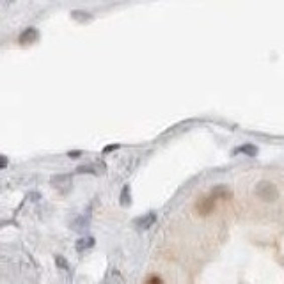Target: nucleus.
<instances>
[{
	"instance_id": "7ed1b4c3",
	"label": "nucleus",
	"mask_w": 284,
	"mask_h": 284,
	"mask_svg": "<svg viewBox=\"0 0 284 284\" xmlns=\"http://www.w3.org/2000/svg\"><path fill=\"white\" fill-rule=\"evenodd\" d=\"M50 183L57 192L66 194V192H69V188H71L73 181H71V174H55V176H52Z\"/></svg>"
},
{
	"instance_id": "9b49d317",
	"label": "nucleus",
	"mask_w": 284,
	"mask_h": 284,
	"mask_svg": "<svg viewBox=\"0 0 284 284\" xmlns=\"http://www.w3.org/2000/svg\"><path fill=\"white\" fill-rule=\"evenodd\" d=\"M55 263H57V266H61V268L68 270V263H66V259H64V257L57 256V257H55Z\"/></svg>"
},
{
	"instance_id": "20e7f679",
	"label": "nucleus",
	"mask_w": 284,
	"mask_h": 284,
	"mask_svg": "<svg viewBox=\"0 0 284 284\" xmlns=\"http://www.w3.org/2000/svg\"><path fill=\"white\" fill-rule=\"evenodd\" d=\"M155 220H157V215H155L153 211H150V213H146V215L135 219V226H137L138 229H148V227L153 226Z\"/></svg>"
},
{
	"instance_id": "39448f33",
	"label": "nucleus",
	"mask_w": 284,
	"mask_h": 284,
	"mask_svg": "<svg viewBox=\"0 0 284 284\" xmlns=\"http://www.w3.org/2000/svg\"><path fill=\"white\" fill-rule=\"evenodd\" d=\"M36 39H38V31L32 29V27H29L20 34L18 41H20V45H32Z\"/></svg>"
},
{
	"instance_id": "9d476101",
	"label": "nucleus",
	"mask_w": 284,
	"mask_h": 284,
	"mask_svg": "<svg viewBox=\"0 0 284 284\" xmlns=\"http://www.w3.org/2000/svg\"><path fill=\"white\" fill-rule=\"evenodd\" d=\"M142 284H165L164 282V279H162L160 275H150V277H146L144 279V282Z\"/></svg>"
},
{
	"instance_id": "f257e3e1",
	"label": "nucleus",
	"mask_w": 284,
	"mask_h": 284,
	"mask_svg": "<svg viewBox=\"0 0 284 284\" xmlns=\"http://www.w3.org/2000/svg\"><path fill=\"white\" fill-rule=\"evenodd\" d=\"M256 194L257 197L261 201H265V203H273V201H277V197H279V188H277L275 183H272V181L263 180L256 185Z\"/></svg>"
},
{
	"instance_id": "6e6552de",
	"label": "nucleus",
	"mask_w": 284,
	"mask_h": 284,
	"mask_svg": "<svg viewBox=\"0 0 284 284\" xmlns=\"http://www.w3.org/2000/svg\"><path fill=\"white\" fill-rule=\"evenodd\" d=\"M121 204H123V206H130L131 204V196H130V187H123V192H121Z\"/></svg>"
},
{
	"instance_id": "f03ea898",
	"label": "nucleus",
	"mask_w": 284,
	"mask_h": 284,
	"mask_svg": "<svg viewBox=\"0 0 284 284\" xmlns=\"http://www.w3.org/2000/svg\"><path fill=\"white\" fill-rule=\"evenodd\" d=\"M217 206V197L213 194H208V196H201L196 201V211L201 217H208L210 213H213Z\"/></svg>"
},
{
	"instance_id": "0eeeda50",
	"label": "nucleus",
	"mask_w": 284,
	"mask_h": 284,
	"mask_svg": "<svg viewBox=\"0 0 284 284\" xmlns=\"http://www.w3.org/2000/svg\"><path fill=\"white\" fill-rule=\"evenodd\" d=\"M233 153H243V155H250V157H256L257 155V148L254 144H243V146L236 148Z\"/></svg>"
},
{
	"instance_id": "ddd939ff",
	"label": "nucleus",
	"mask_w": 284,
	"mask_h": 284,
	"mask_svg": "<svg viewBox=\"0 0 284 284\" xmlns=\"http://www.w3.org/2000/svg\"><path fill=\"white\" fill-rule=\"evenodd\" d=\"M115 148H119L117 144H112V146H108V148H105V153H108V151H112V150H115Z\"/></svg>"
},
{
	"instance_id": "f8f14e48",
	"label": "nucleus",
	"mask_w": 284,
	"mask_h": 284,
	"mask_svg": "<svg viewBox=\"0 0 284 284\" xmlns=\"http://www.w3.org/2000/svg\"><path fill=\"white\" fill-rule=\"evenodd\" d=\"M6 165H8V157H4V155H0V169H4Z\"/></svg>"
},
{
	"instance_id": "1a4fd4ad",
	"label": "nucleus",
	"mask_w": 284,
	"mask_h": 284,
	"mask_svg": "<svg viewBox=\"0 0 284 284\" xmlns=\"http://www.w3.org/2000/svg\"><path fill=\"white\" fill-rule=\"evenodd\" d=\"M78 174H84V173H89V174H98V171L94 169V165H80L77 169Z\"/></svg>"
},
{
	"instance_id": "423d86ee",
	"label": "nucleus",
	"mask_w": 284,
	"mask_h": 284,
	"mask_svg": "<svg viewBox=\"0 0 284 284\" xmlns=\"http://www.w3.org/2000/svg\"><path fill=\"white\" fill-rule=\"evenodd\" d=\"M75 247H77V250H80V252L89 250L91 247H94V238H92V236H82V238L77 240Z\"/></svg>"
}]
</instances>
